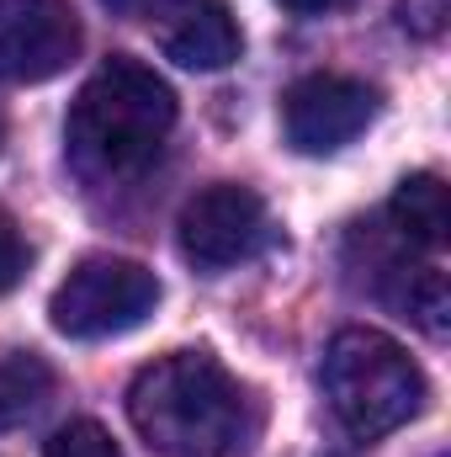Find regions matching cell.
Returning a JSON list of instances; mask_svg holds the SVG:
<instances>
[{"label": "cell", "instance_id": "6da1fadb", "mask_svg": "<svg viewBox=\"0 0 451 457\" xmlns=\"http://www.w3.org/2000/svg\"><path fill=\"white\" fill-rule=\"evenodd\" d=\"M127 420L160 457H244L260 415L250 388L208 351H170L127 388Z\"/></svg>", "mask_w": 451, "mask_h": 457}, {"label": "cell", "instance_id": "7a4b0ae2", "mask_svg": "<svg viewBox=\"0 0 451 457\" xmlns=\"http://www.w3.org/2000/svg\"><path fill=\"white\" fill-rule=\"evenodd\" d=\"M176 128V91L138 59L112 54L75 96L64 144L86 181H138Z\"/></svg>", "mask_w": 451, "mask_h": 457}, {"label": "cell", "instance_id": "3957f363", "mask_svg": "<svg viewBox=\"0 0 451 457\" xmlns=\"http://www.w3.org/2000/svg\"><path fill=\"white\" fill-rule=\"evenodd\" d=\"M324 394L356 442H377L425 410V372L393 336L345 325L324 351Z\"/></svg>", "mask_w": 451, "mask_h": 457}, {"label": "cell", "instance_id": "277c9868", "mask_svg": "<svg viewBox=\"0 0 451 457\" xmlns=\"http://www.w3.org/2000/svg\"><path fill=\"white\" fill-rule=\"evenodd\" d=\"M160 309V277L127 255H86L48 298V320L70 341H112Z\"/></svg>", "mask_w": 451, "mask_h": 457}, {"label": "cell", "instance_id": "5b68a950", "mask_svg": "<svg viewBox=\"0 0 451 457\" xmlns=\"http://www.w3.org/2000/svg\"><path fill=\"white\" fill-rule=\"evenodd\" d=\"M176 245H181V255H186L197 271L218 277L228 266L255 261V255L271 245V213H266V203H260L250 187L218 181V187H202V192L181 208V219H176Z\"/></svg>", "mask_w": 451, "mask_h": 457}, {"label": "cell", "instance_id": "8992f818", "mask_svg": "<svg viewBox=\"0 0 451 457\" xmlns=\"http://www.w3.org/2000/svg\"><path fill=\"white\" fill-rule=\"evenodd\" d=\"M80 16L70 0H0V80L43 86L80 59Z\"/></svg>", "mask_w": 451, "mask_h": 457}, {"label": "cell", "instance_id": "52a82bcc", "mask_svg": "<svg viewBox=\"0 0 451 457\" xmlns=\"http://www.w3.org/2000/svg\"><path fill=\"white\" fill-rule=\"evenodd\" d=\"M377 117V91L350 75H303L282 96V128L298 154H335Z\"/></svg>", "mask_w": 451, "mask_h": 457}, {"label": "cell", "instance_id": "ba28073f", "mask_svg": "<svg viewBox=\"0 0 451 457\" xmlns=\"http://www.w3.org/2000/svg\"><path fill=\"white\" fill-rule=\"evenodd\" d=\"M149 21L165 59H176L181 70H228L244 48L228 0H160Z\"/></svg>", "mask_w": 451, "mask_h": 457}, {"label": "cell", "instance_id": "9c48e42d", "mask_svg": "<svg viewBox=\"0 0 451 457\" xmlns=\"http://www.w3.org/2000/svg\"><path fill=\"white\" fill-rule=\"evenodd\" d=\"M388 219L393 228L409 239V245H425V250H441L447 245V187H441V176H404L398 181V192H393V203H388Z\"/></svg>", "mask_w": 451, "mask_h": 457}, {"label": "cell", "instance_id": "30bf717a", "mask_svg": "<svg viewBox=\"0 0 451 457\" xmlns=\"http://www.w3.org/2000/svg\"><path fill=\"white\" fill-rule=\"evenodd\" d=\"M53 399V367L37 351H11L0 361V431L27 426Z\"/></svg>", "mask_w": 451, "mask_h": 457}, {"label": "cell", "instance_id": "8fae6325", "mask_svg": "<svg viewBox=\"0 0 451 457\" xmlns=\"http://www.w3.org/2000/svg\"><path fill=\"white\" fill-rule=\"evenodd\" d=\"M404 309L430 330V336H447V277H441V266H414V282L404 287Z\"/></svg>", "mask_w": 451, "mask_h": 457}, {"label": "cell", "instance_id": "7c38bea8", "mask_svg": "<svg viewBox=\"0 0 451 457\" xmlns=\"http://www.w3.org/2000/svg\"><path fill=\"white\" fill-rule=\"evenodd\" d=\"M43 457H122V447L112 442L107 426H96V420H70V426H59V431L43 442Z\"/></svg>", "mask_w": 451, "mask_h": 457}, {"label": "cell", "instance_id": "4fadbf2b", "mask_svg": "<svg viewBox=\"0 0 451 457\" xmlns=\"http://www.w3.org/2000/svg\"><path fill=\"white\" fill-rule=\"evenodd\" d=\"M398 27L414 32V37H441L447 32V16H451V0H398Z\"/></svg>", "mask_w": 451, "mask_h": 457}, {"label": "cell", "instance_id": "5bb4252c", "mask_svg": "<svg viewBox=\"0 0 451 457\" xmlns=\"http://www.w3.org/2000/svg\"><path fill=\"white\" fill-rule=\"evenodd\" d=\"M27 271V239L11 224V213H0V293H11Z\"/></svg>", "mask_w": 451, "mask_h": 457}, {"label": "cell", "instance_id": "9a60e30c", "mask_svg": "<svg viewBox=\"0 0 451 457\" xmlns=\"http://www.w3.org/2000/svg\"><path fill=\"white\" fill-rule=\"evenodd\" d=\"M292 16H335V11H345L350 0H282Z\"/></svg>", "mask_w": 451, "mask_h": 457}, {"label": "cell", "instance_id": "2e32d148", "mask_svg": "<svg viewBox=\"0 0 451 457\" xmlns=\"http://www.w3.org/2000/svg\"><path fill=\"white\" fill-rule=\"evenodd\" d=\"M107 5H112L117 16H154L160 0H107Z\"/></svg>", "mask_w": 451, "mask_h": 457}, {"label": "cell", "instance_id": "e0dca14e", "mask_svg": "<svg viewBox=\"0 0 451 457\" xmlns=\"http://www.w3.org/2000/svg\"><path fill=\"white\" fill-rule=\"evenodd\" d=\"M0 149H5V112H0Z\"/></svg>", "mask_w": 451, "mask_h": 457}, {"label": "cell", "instance_id": "ac0fdd59", "mask_svg": "<svg viewBox=\"0 0 451 457\" xmlns=\"http://www.w3.org/2000/svg\"><path fill=\"white\" fill-rule=\"evenodd\" d=\"M436 457H447V453H436Z\"/></svg>", "mask_w": 451, "mask_h": 457}]
</instances>
